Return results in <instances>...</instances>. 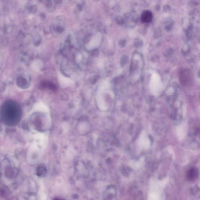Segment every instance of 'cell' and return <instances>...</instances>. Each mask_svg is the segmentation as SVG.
Masks as SVG:
<instances>
[{
    "label": "cell",
    "instance_id": "6da1fadb",
    "mask_svg": "<svg viewBox=\"0 0 200 200\" xmlns=\"http://www.w3.org/2000/svg\"><path fill=\"white\" fill-rule=\"evenodd\" d=\"M152 19H153V15L151 12L148 10L144 11L142 15L141 19L143 23H151Z\"/></svg>",
    "mask_w": 200,
    "mask_h": 200
},
{
    "label": "cell",
    "instance_id": "7a4b0ae2",
    "mask_svg": "<svg viewBox=\"0 0 200 200\" xmlns=\"http://www.w3.org/2000/svg\"><path fill=\"white\" fill-rule=\"evenodd\" d=\"M197 176H198V171L195 169H191L188 172V178L190 180H193L196 179Z\"/></svg>",
    "mask_w": 200,
    "mask_h": 200
},
{
    "label": "cell",
    "instance_id": "3957f363",
    "mask_svg": "<svg viewBox=\"0 0 200 200\" xmlns=\"http://www.w3.org/2000/svg\"><path fill=\"white\" fill-rule=\"evenodd\" d=\"M46 169L43 166H40L36 170V174L40 177H43L46 173Z\"/></svg>",
    "mask_w": 200,
    "mask_h": 200
}]
</instances>
